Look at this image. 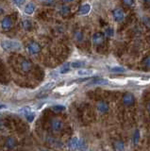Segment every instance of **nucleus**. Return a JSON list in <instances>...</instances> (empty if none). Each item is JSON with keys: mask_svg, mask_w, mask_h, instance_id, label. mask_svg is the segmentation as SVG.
Masks as SVG:
<instances>
[{"mask_svg": "<svg viewBox=\"0 0 150 151\" xmlns=\"http://www.w3.org/2000/svg\"><path fill=\"white\" fill-rule=\"evenodd\" d=\"M1 46L5 51H17L20 50L22 45L19 42L12 40H3L1 42Z\"/></svg>", "mask_w": 150, "mask_h": 151, "instance_id": "obj_1", "label": "nucleus"}, {"mask_svg": "<svg viewBox=\"0 0 150 151\" xmlns=\"http://www.w3.org/2000/svg\"><path fill=\"white\" fill-rule=\"evenodd\" d=\"M84 141L83 140L79 139L78 137H74L71 139V141L69 142V147L71 149H83L84 148Z\"/></svg>", "mask_w": 150, "mask_h": 151, "instance_id": "obj_2", "label": "nucleus"}, {"mask_svg": "<svg viewBox=\"0 0 150 151\" xmlns=\"http://www.w3.org/2000/svg\"><path fill=\"white\" fill-rule=\"evenodd\" d=\"M13 26V22H12V19L10 18V16H6L2 19L1 21V28L3 30L5 31H8V30L12 29Z\"/></svg>", "mask_w": 150, "mask_h": 151, "instance_id": "obj_3", "label": "nucleus"}, {"mask_svg": "<svg viewBox=\"0 0 150 151\" xmlns=\"http://www.w3.org/2000/svg\"><path fill=\"white\" fill-rule=\"evenodd\" d=\"M27 49L29 54L31 55H36L38 54V53L41 51V46L39 44H37L36 42H31V43H29L27 46Z\"/></svg>", "mask_w": 150, "mask_h": 151, "instance_id": "obj_4", "label": "nucleus"}, {"mask_svg": "<svg viewBox=\"0 0 150 151\" xmlns=\"http://www.w3.org/2000/svg\"><path fill=\"white\" fill-rule=\"evenodd\" d=\"M63 127V123L62 120L59 119H54L52 120L51 122V128L55 132H59V130H62V128Z\"/></svg>", "mask_w": 150, "mask_h": 151, "instance_id": "obj_5", "label": "nucleus"}, {"mask_svg": "<svg viewBox=\"0 0 150 151\" xmlns=\"http://www.w3.org/2000/svg\"><path fill=\"white\" fill-rule=\"evenodd\" d=\"M112 14H113V18L116 22H122L125 18V12L121 9H116L112 11Z\"/></svg>", "mask_w": 150, "mask_h": 151, "instance_id": "obj_6", "label": "nucleus"}, {"mask_svg": "<svg viewBox=\"0 0 150 151\" xmlns=\"http://www.w3.org/2000/svg\"><path fill=\"white\" fill-rule=\"evenodd\" d=\"M105 40V35L101 32H96L93 35V42L96 45L101 44Z\"/></svg>", "mask_w": 150, "mask_h": 151, "instance_id": "obj_7", "label": "nucleus"}, {"mask_svg": "<svg viewBox=\"0 0 150 151\" xmlns=\"http://www.w3.org/2000/svg\"><path fill=\"white\" fill-rule=\"evenodd\" d=\"M123 102L124 104L126 105V106H131L134 104L135 102V97L132 94H126L125 96L123 97Z\"/></svg>", "mask_w": 150, "mask_h": 151, "instance_id": "obj_8", "label": "nucleus"}, {"mask_svg": "<svg viewBox=\"0 0 150 151\" xmlns=\"http://www.w3.org/2000/svg\"><path fill=\"white\" fill-rule=\"evenodd\" d=\"M24 112V115L25 117L27 118V120L28 121V122H32L33 120H34L35 118V114H34V112H33L30 109H28V108H25L22 109Z\"/></svg>", "mask_w": 150, "mask_h": 151, "instance_id": "obj_9", "label": "nucleus"}, {"mask_svg": "<svg viewBox=\"0 0 150 151\" xmlns=\"http://www.w3.org/2000/svg\"><path fill=\"white\" fill-rule=\"evenodd\" d=\"M31 67H32V64L28 60H24L23 62H21V69L23 70V72H25V73H28V72L30 71Z\"/></svg>", "mask_w": 150, "mask_h": 151, "instance_id": "obj_10", "label": "nucleus"}, {"mask_svg": "<svg viewBox=\"0 0 150 151\" xmlns=\"http://www.w3.org/2000/svg\"><path fill=\"white\" fill-rule=\"evenodd\" d=\"M5 145H6V146L8 147L9 149H12V148H14V147L17 145V142H16V140L14 139L13 137H9L8 139L6 140Z\"/></svg>", "mask_w": 150, "mask_h": 151, "instance_id": "obj_11", "label": "nucleus"}, {"mask_svg": "<svg viewBox=\"0 0 150 151\" xmlns=\"http://www.w3.org/2000/svg\"><path fill=\"white\" fill-rule=\"evenodd\" d=\"M109 83V81L107 79L104 78H95L93 79L92 81H90L89 85H107Z\"/></svg>", "mask_w": 150, "mask_h": 151, "instance_id": "obj_12", "label": "nucleus"}, {"mask_svg": "<svg viewBox=\"0 0 150 151\" xmlns=\"http://www.w3.org/2000/svg\"><path fill=\"white\" fill-rule=\"evenodd\" d=\"M35 11V5L33 4L32 2H29L28 3L27 5L25 7V12L28 14V15H31L33 12Z\"/></svg>", "mask_w": 150, "mask_h": 151, "instance_id": "obj_13", "label": "nucleus"}, {"mask_svg": "<svg viewBox=\"0 0 150 151\" xmlns=\"http://www.w3.org/2000/svg\"><path fill=\"white\" fill-rule=\"evenodd\" d=\"M97 109H98V112L105 113L109 111V105L107 103H105V102H99L97 104Z\"/></svg>", "mask_w": 150, "mask_h": 151, "instance_id": "obj_14", "label": "nucleus"}, {"mask_svg": "<svg viewBox=\"0 0 150 151\" xmlns=\"http://www.w3.org/2000/svg\"><path fill=\"white\" fill-rule=\"evenodd\" d=\"M93 74V72L90 69H80L77 71V75L80 76V77H89V76H92Z\"/></svg>", "mask_w": 150, "mask_h": 151, "instance_id": "obj_15", "label": "nucleus"}, {"mask_svg": "<svg viewBox=\"0 0 150 151\" xmlns=\"http://www.w3.org/2000/svg\"><path fill=\"white\" fill-rule=\"evenodd\" d=\"M90 10H91V6L89 5V4H84V5H82L79 9V14H82V15H85L89 13Z\"/></svg>", "mask_w": 150, "mask_h": 151, "instance_id": "obj_16", "label": "nucleus"}, {"mask_svg": "<svg viewBox=\"0 0 150 151\" xmlns=\"http://www.w3.org/2000/svg\"><path fill=\"white\" fill-rule=\"evenodd\" d=\"M22 25H23V28L25 30H29L32 28V23L29 20H24L23 23H22Z\"/></svg>", "mask_w": 150, "mask_h": 151, "instance_id": "obj_17", "label": "nucleus"}, {"mask_svg": "<svg viewBox=\"0 0 150 151\" xmlns=\"http://www.w3.org/2000/svg\"><path fill=\"white\" fill-rule=\"evenodd\" d=\"M85 65V63L83 62H74L71 63V66L75 69H79V68H82Z\"/></svg>", "mask_w": 150, "mask_h": 151, "instance_id": "obj_18", "label": "nucleus"}, {"mask_svg": "<svg viewBox=\"0 0 150 151\" xmlns=\"http://www.w3.org/2000/svg\"><path fill=\"white\" fill-rule=\"evenodd\" d=\"M52 109H53V111L56 112H61L62 111H64L65 107L63 105H55V106L52 107Z\"/></svg>", "mask_w": 150, "mask_h": 151, "instance_id": "obj_19", "label": "nucleus"}, {"mask_svg": "<svg viewBox=\"0 0 150 151\" xmlns=\"http://www.w3.org/2000/svg\"><path fill=\"white\" fill-rule=\"evenodd\" d=\"M111 71L113 72V73H124V72H126V69H125L124 67L115 66V67H113V68H111Z\"/></svg>", "mask_w": 150, "mask_h": 151, "instance_id": "obj_20", "label": "nucleus"}, {"mask_svg": "<svg viewBox=\"0 0 150 151\" xmlns=\"http://www.w3.org/2000/svg\"><path fill=\"white\" fill-rule=\"evenodd\" d=\"M69 71H70V65L69 64H64V65L61 68V70H59V73L66 74V73H68Z\"/></svg>", "mask_w": 150, "mask_h": 151, "instance_id": "obj_21", "label": "nucleus"}, {"mask_svg": "<svg viewBox=\"0 0 150 151\" xmlns=\"http://www.w3.org/2000/svg\"><path fill=\"white\" fill-rule=\"evenodd\" d=\"M54 84H55V82H49V83H47L46 85H44L43 88H42V92L44 93V92H46V91H48V90H50L52 87L54 86Z\"/></svg>", "mask_w": 150, "mask_h": 151, "instance_id": "obj_22", "label": "nucleus"}, {"mask_svg": "<svg viewBox=\"0 0 150 151\" xmlns=\"http://www.w3.org/2000/svg\"><path fill=\"white\" fill-rule=\"evenodd\" d=\"M139 139H140V132H139V130H137L136 131H135L134 136H133V143H135V145H137L138 143Z\"/></svg>", "mask_w": 150, "mask_h": 151, "instance_id": "obj_23", "label": "nucleus"}, {"mask_svg": "<svg viewBox=\"0 0 150 151\" xmlns=\"http://www.w3.org/2000/svg\"><path fill=\"white\" fill-rule=\"evenodd\" d=\"M75 38H76V40L80 42L82 40V38H83V35H82V32L81 31H77L75 33Z\"/></svg>", "mask_w": 150, "mask_h": 151, "instance_id": "obj_24", "label": "nucleus"}, {"mask_svg": "<svg viewBox=\"0 0 150 151\" xmlns=\"http://www.w3.org/2000/svg\"><path fill=\"white\" fill-rule=\"evenodd\" d=\"M62 13L63 15H66L67 13H69V11H70V8L68 6H62Z\"/></svg>", "mask_w": 150, "mask_h": 151, "instance_id": "obj_25", "label": "nucleus"}, {"mask_svg": "<svg viewBox=\"0 0 150 151\" xmlns=\"http://www.w3.org/2000/svg\"><path fill=\"white\" fill-rule=\"evenodd\" d=\"M113 34H114V31H113V29L111 28H109L106 29V35L109 36V37H111V36H113Z\"/></svg>", "mask_w": 150, "mask_h": 151, "instance_id": "obj_26", "label": "nucleus"}, {"mask_svg": "<svg viewBox=\"0 0 150 151\" xmlns=\"http://www.w3.org/2000/svg\"><path fill=\"white\" fill-rule=\"evenodd\" d=\"M25 1H26V0H13V4H14V5L18 6V7H20V6H22L25 3Z\"/></svg>", "mask_w": 150, "mask_h": 151, "instance_id": "obj_27", "label": "nucleus"}, {"mask_svg": "<svg viewBox=\"0 0 150 151\" xmlns=\"http://www.w3.org/2000/svg\"><path fill=\"white\" fill-rule=\"evenodd\" d=\"M115 148H116V149H118V150H122V149H124L123 143H121V142L116 143V145H115Z\"/></svg>", "mask_w": 150, "mask_h": 151, "instance_id": "obj_28", "label": "nucleus"}, {"mask_svg": "<svg viewBox=\"0 0 150 151\" xmlns=\"http://www.w3.org/2000/svg\"><path fill=\"white\" fill-rule=\"evenodd\" d=\"M123 2L126 6H132L134 4V0H123Z\"/></svg>", "mask_w": 150, "mask_h": 151, "instance_id": "obj_29", "label": "nucleus"}, {"mask_svg": "<svg viewBox=\"0 0 150 151\" xmlns=\"http://www.w3.org/2000/svg\"><path fill=\"white\" fill-rule=\"evenodd\" d=\"M144 64H145L146 67L150 68V57H147V58L144 60Z\"/></svg>", "mask_w": 150, "mask_h": 151, "instance_id": "obj_30", "label": "nucleus"}, {"mask_svg": "<svg viewBox=\"0 0 150 151\" xmlns=\"http://www.w3.org/2000/svg\"><path fill=\"white\" fill-rule=\"evenodd\" d=\"M63 2H65V3H70V2H73L74 0H62Z\"/></svg>", "mask_w": 150, "mask_h": 151, "instance_id": "obj_31", "label": "nucleus"}, {"mask_svg": "<svg viewBox=\"0 0 150 151\" xmlns=\"http://www.w3.org/2000/svg\"><path fill=\"white\" fill-rule=\"evenodd\" d=\"M147 109H148V112H150V103H149V104L147 105Z\"/></svg>", "mask_w": 150, "mask_h": 151, "instance_id": "obj_32", "label": "nucleus"}, {"mask_svg": "<svg viewBox=\"0 0 150 151\" xmlns=\"http://www.w3.org/2000/svg\"><path fill=\"white\" fill-rule=\"evenodd\" d=\"M2 108H6V107L4 105H1V106H0V109H2Z\"/></svg>", "mask_w": 150, "mask_h": 151, "instance_id": "obj_33", "label": "nucleus"}, {"mask_svg": "<svg viewBox=\"0 0 150 151\" xmlns=\"http://www.w3.org/2000/svg\"><path fill=\"white\" fill-rule=\"evenodd\" d=\"M142 1H144V2H148V1H150V0H142Z\"/></svg>", "mask_w": 150, "mask_h": 151, "instance_id": "obj_34", "label": "nucleus"}, {"mask_svg": "<svg viewBox=\"0 0 150 151\" xmlns=\"http://www.w3.org/2000/svg\"><path fill=\"white\" fill-rule=\"evenodd\" d=\"M42 1H51V0H42Z\"/></svg>", "mask_w": 150, "mask_h": 151, "instance_id": "obj_35", "label": "nucleus"}]
</instances>
